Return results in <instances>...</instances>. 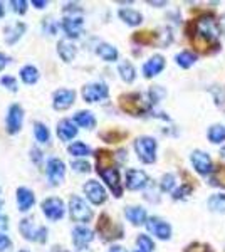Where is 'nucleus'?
I'll use <instances>...</instances> for the list:
<instances>
[{"mask_svg": "<svg viewBox=\"0 0 225 252\" xmlns=\"http://www.w3.org/2000/svg\"><path fill=\"white\" fill-rule=\"evenodd\" d=\"M157 148L158 143L153 136H140L134 140V152H136L138 158L146 165L157 161Z\"/></svg>", "mask_w": 225, "mask_h": 252, "instance_id": "obj_1", "label": "nucleus"}, {"mask_svg": "<svg viewBox=\"0 0 225 252\" xmlns=\"http://www.w3.org/2000/svg\"><path fill=\"white\" fill-rule=\"evenodd\" d=\"M19 230L20 234L24 235L26 241H32V242H39V244H44L47 241V227L44 225H35V220L32 217H26L22 219L19 223Z\"/></svg>", "mask_w": 225, "mask_h": 252, "instance_id": "obj_2", "label": "nucleus"}, {"mask_svg": "<svg viewBox=\"0 0 225 252\" xmlns=\"http://www.w3.org/2000/svg\"><path fill=\"white\" fill-rule=\"evenodd\" d=\"M120 104L123 111L129 113L133 116H140L150 108L151 101H145V96L140 93H131V94H123L120 97Z\"/></svg>", "mask_w": 225, "mask_h": 252, "instance_id": "obj_3", "label": "nucleus"}, {"mask_svg": "<svg viewBox=\"0 0 225 252\" xmlns=\"http://www.w3.org/2000/svg\"><path fill=\"white\" fill-rule=\"evenodd\" d=\"M197 32L200 37H203L205 40H210L214 42L220 37L222 31H220V24L217 22L214 15L205 14V15H200L197 20Z\"/></svg>", "mask_w": 225, "mask_h": 252, "instance_id": "obj_4", "label": "nucleus"}, {"mask_svg": "<svg viewBox=\"0 0 225 252\" xmlns=\"http://www.w3.org/2000/svg\"><path fill=\"white\" fill-rule=\"evenodd\" d=\"M69 215L74 222L88 223L93 219V210L86 204V200L79 197V195H71L69 198Z\"/></svg>", "mask_w": 225, "mask_h": 252, "instance_id": "obj_5", "label": "nucleus"}, {"mask_svg": "<svg viewBox=\"0 0 225 252\" xmlns=\"http://www.w3.org/2000/svg\"><path fill=\"white\" fill-rule=\"evenodd\" d=\"M97 232H99L101 239H103L104 242L116 241V239L123 237V227L120 225V223L111 220L109 215L103 214L99 217V222H97Z\"/></svg>", "mask_w": 225, "mask_h": 252, "instance_id": "obj_6", "label": "nucleus"}, {"mask_svg": "<svg viewBox=\"0 0 225 252\" xmlns=\"http://www.w3.org/2000/svg\"><path fill=\"white\" fill-rule=\"evenodd\" d=\"M97 175L103 178V182L109 187V190L116 198H120L123 195V187H121V178H120V170L116 166H101L97 168Z\"/></svg>", "mask_w": 225, "mask_h": 252, "instance_id": "obj_7", "label": "nucleus"}, {"mask_svg": "<svg viewBox=\"0 0 225 252\" xmlns=\"http://www.w3.org/2000/svg\"><path fill=\"white\" fill-rule=\"evenodd\" d=\"M86 103H99L109 96V89L104 83H89L81 91Z\"/></svg>", "mask_w": 225, "mask_h": 252, "instance_id": "obj_8", "label": "nucleus"}, {"mask_svg": "<svg viewBox=\"0 0 225 252\" xmlns=\"http://www.w3.org/2000/svg\"><path fill=\"white\" fill-rule=\"evenodd\" d=\"M22 123H24V108L20 104H10L9 111H7V118H5V128L9 135H17V133L22 129Z\"/></svg>", "mask_w": 225, "mask_h": 252, "instance_id": "obj_9", "label": "nucleus"}, {"mask_svg": "<svg viewBox=\"0 0 225 252\" xmlns=\"http://www.w3.org/2000/svg\"><path fill=\"white\" fill-rule=\"evenodd\" d=\"M40 209H42L44 215H46L49 220H59V219H63L64 214H66V205L57 197H49L46 200H42Z\"/></svg>", "mask_w": 225, "mask_h": 252, "instance_id": "obj_10", "label": "nucleus"}, {"mask_svg": "<svg viewBox=\"0 0 225 252\" xmlns=\"http://www.w3.org/2000/svg\"><path fill=\"white\" fill-rule=\"evenodd\" d=\"M83 190L86 193V198H88V200L91 202V204H94V205H103L106 202V198H108L106 189L96 180L86 182V184L83 185Z\"/></svg>", "mask_w": 225, "mask_h": 252, "instance_id": "obj_11", "label": "nucleus"}, {"mask_svg": "<svg viewBox=\"0 0 225 252\" xmlns=\"http://www.w3.org/2000/svg\"><path fill=\"white\" fill-rule=\"evenodd\" d=\"M46 173L49 178V184L52 187H57L64 182V177H66V165H64V161L59 160V158H51V160L47 161Z\"/></svg>", "mask_w": 225, "mask_h": 252, "instance_id": "obj_12", "label": "nucleus"}, {"mask_svg": "<svg viewBox=\"0 0 225 252\" xmlns=\"http://www.w3.org/2000/svg\"><path fill=\"white\" fill-rule=\"evenodd\" d=\"M146 229L160 241H168L171 237V225L166 220L160 217H148L146 220Z\"/></svg>", "mask_w": 225, "mask_h": 252, "instance_id": "obj_13", "label": "nucleus"}, {"mask_svg": "<svg viewBox=\"0 0 225 252\" xmlns=\"http://www.w3.org/2000/svg\"><path fill=\"white\" fill-rule=\"evenodd\" d=\"M76 101V93L72 89H57L52 94V108L56 111H66L74 104Z\"/></svg>", "mask_w": 225, "mask_h": 252, "instance_id": "obj_14", "label": "nucleus"}, {"mask_svg": "<svg viewBox=\"0 0 225 252\" xmlns=\"http://www.w3.org/2000/svg\"><path fill=\"white\" fill-rule=\"evenodd\" d=\"M150 184V178L143 170L129 168L126 172V189L128 190H143L146 185Z\"/></svg>", "mask_w": 225, "mask_h": 252, "instance_id": "obj_15", "label": "nucleus"}, {"mask_svg": "<svg viewBox=\"0 0 225 252\" xmlns=\"http://www.w3.org/2000/svg\"><path fill=\"white\" fill-rule=\"evenodd\" d=\"M93 239H94V232L89 229V227L77 225L72 229V244H74L76 249L84 251L86 247L93 242Z\"/></svg>", "mask_w": 225, "mask_h": 252, "instance_id": "obj_16", "label": "nucleus"}, {"mask_svg": "<svg viewBox=\"0 0 225 252\" xmlns=\"http://www.w3.org/2000/svg\"><path fill=\"white\" fill-rule=\"evenodd\" d=\"M83 26H84L83 15H79V17H63V22H61V27L66 32L67 39L79 37L81 32H83Z\"/></svg>", "mask_w": 225, "mask_h": 252, "instance_id": "obj_17", "label": "nucleus"}, {"mask_svg": "<svg viewBox=\"0 0 225 252\" xmlns=\"http://www.w3.org/2000/svg\"><path fill=\"white\" fill-rule=\"evenodd\" d=\"M192 160V165H193V168L197 170V173L200 175H210L212 173V158L207 155L205 152H200V150H197V152L192 153L190 157Z\"/></svg>", "mask_w": 225, "mask_h": 252, "instance_id": "obj_18", "label": "nucleus"}, {"mask_svg": "<svg viewBox=\"0 0 225 252\" xmlns=\"http://www.w3.org/2000/svg\"><path fill=\"white\" fill-rule=\"evenodd\" d=\"M163 69H165V58L161 54H155L143 64V76L146 79H151L155 76H158Z\"/></svg>", "mask_w": 225, "mask_h": 252, "instance_id": "obj_19", "label": "nucleus"}, {"mask_svg": "<svg viewBox=\"0 0 225 252\" xmlns=\"http://www.w3.org/2000/svg\"><path fill=\"white\" fill-rule=\"evenodd\" d=\"M15 197H17V207L20 212H27V210H31L35 204V195L31 189H27V187L17 189Z\"/></svg>", "mask_w": 225, "mask_h": 252, "instance_id": "obj_20", "label": "nucleus"}, {"mask_svg": "<svg viewBox=\"0 0 225 252\" xmlns=\"http://www.w3.org/2000/svg\"><path fill=\"white\" fill-rule=\"evenodd\" d=\"M26 31H27L26 24L15 22V24H12V26L3 29V39H5V42L9 44V46H14V44L17 42L24 34H26Z\"/></svg>", "mask_w": 225, "mask_h": 252, "instance_id": "obj_21", "label": "nucleus"}, {"mask_svg": "<svg viewBox=\"0 0 225 252\" xmlns=\"http://www.w3.org/2000/svg\"><path fill=\"white\" fill-rule=\"evenodd\" d=\"M76 135H77V128L72 120H61L57 123V136L63 141H71L72 138H76Z\"/></svg>", "mask_w": 225, "mask_h": 252, "instance_id": "obj_22", "label": "nucleus"}, {"mask_svg": "<svg viewBox=\"0 0 225 252\" xmlns=\"http://www.w3.org/2000/svg\"><path fill=\"white\" fill-rule=\"evenodd\" d=\"M57 54H59V58L63 59L64 63H71L77 54V47L69 39H63L57 44Z\"/></svg>", "mask_w": 225, "mask_h": 252, "instance_id": "obj_23", "label": "nucleus"}, {"mask_svg": "<svg viewBox=\"0 0 225 252\" xmlns=\"http://www.w3.org/2000/svg\"><path fill=\"white\" fill-rule=\"evenodd\" d=\"M125 215L133 225H143V223L146 225V220H148V215L143 207H126Z\"/></svg>", "mask_w": 225, "mask_h": 252, "instance_id": "obj_24", "label": "nucleus"}, {"mask_svg": "<svg viewBox=\"0 0 225 252\" xmlns=\"http://www.w3.org/2000/svg\"><path fill=\"white\" fill-rule=\"evenodd\" d=\"M96 54L99 56L101 59L106 61V63H114V61H118V49L111 46V44H108V42H101V44H97V47H96Z\"/></svg>", "mask_w": 225, "mask_h": 252, "instance_id": "obj_25", "label": "nucleus"}, {"mask_svg": "<svg viewBox=\"0 0 225 252\" xmlns=\"http://www.w3.org/2000/svg\"><path fill=\"white\" fill-rule=\"evenodd\" d=\"M118 15H120V19L126 24V26L136 27L143 22V15L134 9H120L118 10Z\"/></svg>", "mask_w": 225, "mask_h": 252, "instance_id": "obj_26", "label": "nucleus"}, {"mask_svg": "<svg viewBox=\"0 0 225 252\" xmlns=\"http://www.w3.org/2000/svg\"><path fill=\"white\" fill-rule=\"evenodd\" d=\"M118 72H120V78L128 84H131L136 79V69H134V66L129 61H121L118 64Z\"/></svg>", "mask_w": 225, "mask_h": 252, "instance_id": "obj_27", "label": "nucleus"}, {"mask_svg": "<svg viewBox=\"0 0 225 252\" xmlns=\"http://www.w3.org/2000/svg\"><path fill=\"white\" fill-rule=\"evenodd\" d=\"M74 123L77 126H81V128H86V129H93L94 126H96V118L91 111H84V109H81V111H77L74 115Z\"/></svg>", "mask_w": 225, "mask_h": 252, "instance_id": "obj_28", "label": "nucleus"}, {"mask_svg": "<svg viewBox=\"0 0 225 252\" xmlns=\"http://www.w3.org/2000/svg\"><path fill=\"white\" fill-rule=\"evenodd\" d=\"M20 79H22V83L26 84H35L39 81V69L35 66H32V64H27V66H24L20 69Z\"/></svg>", "mask_w": 225, "mask_h": 252, "instance_id": "obj_29", "label": "nucleus"}, {"mask_svg": "<svg viewBox=\"0 0 225 252\" xmlns=\"http://www.w3.org/2000/svg\"><path fill=\"white\" fill-rule=\"evenodd\" d=\"M197 54L195 52H192V51H180L177 56H175V61H177V64L180 67H183V69H188V67H192L195 63H197Z\"/></svg>", "mask_w": 225, "mask_h": 252, "instance_id": "obj_30", "label": "nucleus"}, {"mask_svg": "<svg viewBox=\"0 0 225 252\" xmlns=\"http://www.w3.org/2000/svg\"><path fill=\"white\" fill-rule=\"evenodd\" d=\"M67 153L76 158H84V157L91 155L93 150H91V146H88L86 143H83V141H74V143H71L67 146Z\"/></svg>", "mask_w": 225, "mask_h": 252, "instance_id": "obj_31", "label": "nucleus"}, {"mask_svg": "<svg viewBox=\"0 0 225 252\" xmlns=\"http://www.w3.org/2000/svg\"><path fill=\"white\" fill-rule=\"evenodd\" d=\"M207 205L210 212L215 214H225V193H214L207 200Z\"/></svg>", "mask_w": 225, "mask_h": 252, "instance_id": "obj_32", "label": "nucleus"}, {"mask_svg": "<svg viewBox=\"0 0 225 252\" xmlns=\"http://www.w3.org/2000/svg\"><path fill=\"white\" fill-rule=\"evenodd\" d=\"M207 138H208V141H212V143H215V145L224 143L225 141V126L224 125H212L207 131Z\"/></svg>", "mask_w": 225, "mask_h": 252, "instance_id": "obj_33", "label": "nucleus"}, {"mask_svg": "<svg viewBox=\"0 0 225 252\" xmlns=\"http://www.w3.org/2000/svg\"><path fill=\"white\" fill-rule=\"evenodd\" d=\"M34 136L40 145H46L51 141V133H49V128L46 126V123L35 121L34 123Z\"/></svg>", "mask_w": 225, "mask_h": 252, "instance_id": "obj_34", "label": "nucleus"}, {"mask_svg": "<svg viewBox=\"0 0 225 252\" xmlns=\"http://www.w3.org/2000/svg\"><path fill=\"white\" fill-rule=\"evenodd\" d=\"M136 246H138V251L141 252H153L155 251V242L150 235L146 234H140L136 237Z\"/></svg>", "mask_w": 225, "mask_h": 252, "instance_id": "obj_35", "label": "nucleus"}, {"mask_svg": "<svg viewBox=\"0 0 225 252\" xmlns=\"http://www.w3.org/2000/svg\"><path fill=\"white\" fill-rule=\"evenodd\" d=\"M175 175H171V173H166V175H163L161 177V180H160V187H161V190L163 192H173L175 190Z\"/></svg>", "mask_w": 225, "mask_h": 252, "instance_id": "obj_36", "label": "nucleus"}, {"mask_svg": "<svg viewBox=\"0 0 225 252\" xmlns=\"http://www.w3.org/2000/svg\"><path fill=\"white\" fill-rule=\"evenodd\" d=\"M63 14L64 17H79V15H83V9L79 7V3H66Z\"/></svg>", "mask_w": 225, "mask_h": 252, "instance_id": "obj_37", "label": "nucleus"}, {"mask_svg": "<svg viewBox=\"0 0 225 252\" xmlns=\"http://www.w3.org/2000/svg\"><path fill=\"white\" fill-rule=\"evenodd\" d=\"M71 168L77 173H89L91 172V165L86 160H74L71 161Z\"/></svg>", "mask_w": 225, "mask_h": 252, "instance_id": "obj_38", "label": "nucleus"}, {"mask_svg": "<svg viewBox=\"0 0 225 252\" xmlns=\"http://www.w3.org/2000/svg\"><path fill=\"white\" fill-rule=\"evenodd\" d=\"M190 193H192V185L183 184L182 187H178V189L173 190V198L175 200H182V198H187Z\"/></svg>", "mask_w": 225, "mask_h": 252, "instance_id": "obj_39", "label": "nucleus"}, {"mask_svg": "<svg viewBox=\"0 0 225 252\" xmlns=\"http://www.w3.org/2000/svg\"><path fill=\"white\" fill-rule=\"evenodd\" d=\"M57 26H59V24L56 22L54 17H47V19L42 20V29L46 31V34H49V35H54L56 34Z\"/></svg>", "mask_w": 225, "mask_h": 252, "instance_id": "obj_40", "label": "nucleus"}, {"mask_svg": "<svg viewBox=\"0 0 225 252\" xmlns=\"http://www.w3.org/2000/svg\"><path fill=\"white\" fill-rule=\"evenodd\" d=\"M0 84L9 89L10 93H17V79H15L14 76H3V78L0 79Z\"/></svg>", "mask_w": 225, "mask_h": 252, "instance_id": "obj_41", "label": "nucleus"}, {"mask_svg": "<svg viewBox=\"0 0 225 252\" xmlns=\"http://www.w3.org/2000/svg\"><path fill=\"white\" fill-rule=\"evenodd\" d=\"M10 5H12V10L15 12V14H19V15H24L27 12L29 9V2H26V0H12L10 2Z\"/></svg>", "mask_w": 225, "mask_h": 252, "instance_id": "obj_42", "label": "nucleus"}, {"mask_svg": "<svg viewBox=\"0 0 225 252\" xmlns=\"http://www.w3.org/2000/svg\"><path fill=\"white\" fill-rule=\"evenodd\" d=\"M12 247V241L9 235L0 234V252H9Z\"/></svg>", "mask_w": 225, "mask_h": 252, "instance_id": "obj_43", "label": "nucleus"}, {"mask_svg": "<svg viewBox=\"0 0 225 252\" xmlns=\"http://www.w3.org/2000/svg\"><path fill=\"white\" fill-rule=\"evenodd\" d=\"M7 229H9V219L0 214V234H5Z\"/></svg>", "mask_w": 225, "mask_h": 252, "instance_id": "obj_44", "label": "nucleus"}, {"mask_svg": "<svg viewBox=\"0 0 225 252\" xmlns=\"http://www.w3.org/2000/svg\"><path fill=\"white\" fill-rule=\"evenodd\" d=\"M31 157L34 158L35 160V163H40V160H42V152H40V150H37V148H32L31 150Z\"/></svg>", "mask_w": 225, "mask_h": 252, "instance_id": "obj_45", "label": "nucleus"}, {"mask_svg": "<svg viewBox=\"0 0 225 252\" xmlns=\"http://www.w3.org/2000/svg\"><path fill=\"white\" fill-rule=\"evenodd\" d=\"M9 61H10L9 56H5L3 52H0V71H2V69L5 67L7 64H9Z\"/></svg>", "mask_w": 225, "mask_h": 252, "instance_id": "obj_46", "label": "nucleus"}, {"mask_svg": "<svg viewBox=\"0 0 225 252\" xmlns=\"http://www.w3.org/2000/svg\"><path fill=\"white\" fill-rule=\"evenodd\" d=\"M32 5L40 10V9H44V7H47V0H32Z\"/></svg>", "mask_w": 225, "mask_h": 252, "instance_id": "obj_47", "label": "nucleus"}, {"mask_svg": "<svg viewBox=\"0 0 225 252\" xmlns=\"http://www.w3.org/2000/svg\"><path fill=\"white\" fill-rule=\"evenodd\" d=\"M108 252H128L125 249V247H121V246H111V249H109Z\"/></svg>", "mask_w": 225, "mask_h": 252, "instance_id": "obj_48", "label": "nucleus"}, {"mask_svg": "<svg viewBox=\"0 0 225 252\" xmlns=\"http://www.w3.org/2000/svg\"><path fill=\"white\" fill-rule=\"evenodd\" d=\"M51 252H69V251L64 249L63 246H54V247H52V249H51Z\"/></svg>", "mask_w": 225, "mask_h": 252, "instance_id": "obj_49", "label": "nucleus"}, {"mask_svg": "<svg viewBox=\"0 0 225 252\" xmlns=\"http://www.w3.org/2000/svg\"><path fill=\"white\" fill-rule=\"evenodd\" d=\"M150 5H166V2H151V0H150Z\"/></svg>", "mask_w": 225, "mask_h": 252, "instance_id": "obj_50", "label": "nucleus"}, {"mask_svg": "<svg viewBox=\"0 0 225 252\" xmlns=\"http://www.w3.org/2000/svg\"><path fill=\"white\" fill-rule=\"evenodd\" d=\"M3 14H5V10H3V5H2V3H0V19L3 17Z\"/></svg>", "mask_w": 225, "mask_h": 252, "instance_id": "obj_51", "label": "nucleus"}, {"mask_svg": "<svg viewBox=\"0 0 225 252\" xmlns=\"http://www.w3.org/2000/svg\"><path fill=\"white\" fill-rule=\"evenodd\" d=\"M220 157H222V158H225V146H224L222 150H220Z\"/></svg>", "mask_w": 225, "mask_h": 252, "instance_id": "obj_52", "label": "nucleus"}, {"mask_svg": "<svg viewBox=\"0 0 225 252\" xmlns=\"http://www.w3.org/2000/svg\"><path fill=\"white\" fill-rule=\"evenodd\" d=\"M19 252H29V251H27V249H20Z\"/></svg>", "mask_w": 225, "mask_h": 252, "instance_id": "obj_53", "label": "nucleus"}, {"mask_svg": "<svg viewBox=\"0 0 225 252\" xmlns=\"http://www.w3.org/2000/svg\"><path fill=\"white\" fill-rule=\"evenodd\" d=\"M0 207H2V197H0Z\"/></svg>", "mask_w": 225, "mask_h": 252, "instance_id": "obj_54", "label": "nucleus"}, {"mask_svg": "<svg viewBox=\"0 0 225 252\" xmlns=\"http://www.w3.org/2000/svg\"><path fill=\"white\" fill-rule=\"evenodd\" d=\"M136 252H141V251H136Z\"/></svg>", "mask_w": 225, "mask_h": 252, "instance_id": "obj_55", "label": "nucleus"}, {"mask_svg": "<svg viewBox=\"0 0 225 252\" xmlns=\"http://www.w3.org/2000/svg\"><path fill=\"white\" fill-rule=\"evenodd\" d=\"M205 252H210V251H205Z\"/></svg>", "mask_w": 225, "mask_h": 252, "instance_id": "obj_56", "label": "nucleus"}]
</instances>
